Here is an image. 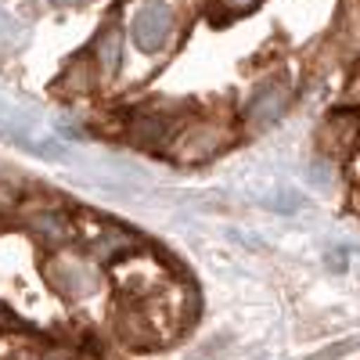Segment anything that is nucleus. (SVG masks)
<instances>
[{"label": "nucleus", "instance_id": "nucleus-1", "mask_svg": "<svg viewBox=\"0 0 360 360\" xmlns=\"http://www.w3.org/2000/svg\"><path fill=\"white\" fill-rule=\"evenodd\" d=\"M44 278L47 285L58 292V295H65V299H86V295H94L101 278H98V266L83 259V256H72V252H58L44 263Z\"/></svg>", "mask_w": 360, "mask_h": 360}, {"label": "nucleus", "instance_id": "nucleus-2", "mask_svg": "<svg viewBox=\"0 0 360 360\" xmlns=\"http://www.w3.org/2000/svg\"><path fill=\"white\" fill-rule=\"evenodd\" d=\"M169 33H173V8L169 4H162V0H148V4L137 8V15L130 22V37H134L137 51H144V54L162 51Z\"/></svg>", "mask_w": 360, "mask_h": 360}, {"label": "nucleus", "instance_id": "nucleus-3", "mask_svg": "<svg viewBox=\"0 0 360 360\" xmlns=\"http://www.w3.org/2000/svg\"><path fill=\"white\" fill-rule=\"evenodd\" d=\"M288 108V86L281 79H266L245 105V130L249 134H263L278 123Z\"/></svg>", "mask_w": 360, "mask_h": 360}, {"label": "nucleus", "instance_id": "nucleus-4", "mask_svg": "<svg viewBox=\"0 0 360 360\" xmlns=\"http://www.w3.org/2000/svg\"><path fill=\"white\" fill-rule=\"evenodd\" d=\"M227 134L220 127H195L188 130L184 137H180V148H176V155L184 159V162H202V159H213L220 148H224Z\"/></svg>", "mask_w": 360, "mask_h": 360}, {"label": "nucleus", "instance_id": "nucleus-5", "mask_svg": "<svg viewBox=\"0 0 360 360\" xmlns=\"http://www.w3.org/2000/svg\"><path fill=\"white\" fill-rule=\"evenodd\" d=\"M94 62L105 76H115L119 72V62H123V33L119 25H105L98 40H94Z\"/></svg>", "mask_w": 360, "mask_h": 360}, {"label": "nucleus", "instance_id": "nucleus-6", "mask_svg": "<svg viewBox=\"0 0 360 360\" xmlns=\"http://www.w3.org/2000/svg\"><path fill=\"white\" fill-rule=\"evenodd\" d=\"M29 231H33V238H37L40 245H47V249H58V245H65L69 238H72L69 220L58 217V213H40V217H33Z\"/></svg>", "mask_w": 360, "mask_h": 360}, {"label": "nucleus", "instance_id": "nucleus-7", "mask_svg": "<svg viewBox=\"0 0 360 360\" xmlns=\"http://www.w3.org/2000/svg\"><path fill=\"white\" fill-rule=\"evenodd\" d=\"M169 134V123L159 115V112H134V119H130V137L137 141V144H162V137Z\"/></svg>", "mask_w": 360, "mask_h": 360}, {"label": "nucleus", "instance_id": "nucleus-8", "mask_svg": "<svg viewBox=\"0 0 360 360\" xmlns=\"http://www.w3.org/2000/svg\"><path fill=\"white\" fill-rule=\"evenodd\" d=\"M130 242H134V234H127V231H108V238H101V242H98V256H101V259H112V256H119V252H127Z\"/></svg>", "mask_w": 360, "mask_h": 360}, {"label": "nucleus", "instance_id": "nucleus-9", "mask_svg": "<svg viewBox=\"0 0 360 360\" xmlns=\"http://www.w3.org/2000/svg\"><path fill=\"white\" fill-rule=\"evenodd\" d=\"M37 360H86V356H79V353L69 349V346H51V349H44Z\"/></svg>", "mask_w": 360, "mask_h": 360}, {"label": "nucleus", "instance_id": "nucleus-10", "mask_svg": "<svg viewBox=\"0 0 360 360\" xmlns=\"http://www.w3.org/2000/svg\"><path fill=\"white\" fill-rule=\"evenodd\" d=\"M356 346H360V339H349V342H339V346H332V349H324V353H317L314 360H339V356L353 353Z\"/></svg>", "mask_w": 360, "mask_h": 360}, {"label": "nucleus", "instance_id": "nucleus-11", "mask_svg": "<svg viewBox=\"0 0 360 360\" xmlns=\"http://www.w3.org/2000/svg\"><path fill=\"white\" fill-rule=\"evenodd\" d=\"M259 4V0H220V8L227 11V15H245V11H252Z\"/></svg>", "mask_w": 360, "mask_h": 360}]
</instances>
